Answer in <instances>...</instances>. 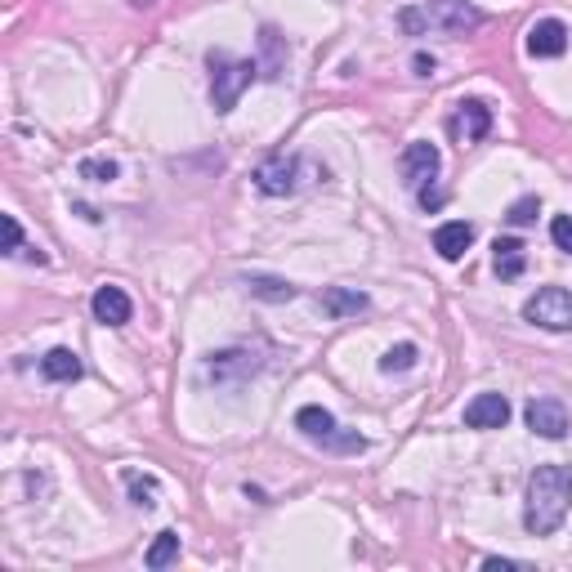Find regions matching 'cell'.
Returning a JSON list of instances; mask_svg holds the SVG:
<instances>
[{
    "label": "cell",
    "instance_id": "1",
    "mask_svg": "<svg viewBox=\"0 0 572 572\" xmlns=\"http://www.w3.org/2000/svg\"><path fill=\"white\" fill-rule=\"evenodd\" d=\"M572 505V465H537L528 479V497H523V528L532 537H550L564 528Z\"/></svg>",
    "mask_w": 572,
    "mask_h": 572
},
{
    "label": "cell",
    "instance_id": "2",
    "mask_svg": "<svg viewBox=\"0 0 572 572\" xmlns=\"http://www.w3.org/2000/svg\"><path fill=\"white\" fill-rule=\"evenodd\" d=\"M488 23V14H483L479 5H470V0H421V5H407L403 14H398V27H403L407 36H465L474 32V27Z\"/></svg>",
    "mask_w": 572,
    "mask_h": 572
},
{
    "label": "cell",
    "instance_id": "3",
    "mask_svg": "<svg viewBox=\"0 0 572 572\" xmlns=\"http://www.w3.org/2000/svg\"><path fill=\"white\" fill-rule=\"evenodd\" d=\"M206 63H211V103L219 117H224V112H233L237 99L251 90V81L260 76V63L233 59V54H224V50H215Z\"/></svg>",
    "mask_w": 572,
    "mask_h": 572
},
{
    "label": "cell",
    "instance_id": "4",
    "mask_svg": "<svg viewBox=\"0 0 572 572\" xmlns=\"http://www.w3.org/2000/svg\"><path fill=\"white\" fill-rule=\"evenodd\" d=\"M264 358L255 349H219L202 362V380L206 385H219V389H242L251 376H260Z\"/></svg>",
    "mask_w": 572,
    "mask_h": 572
},
{
    "label": "cell",
    "instance_id": "5",
    "mask_svg": "<svg viewBox=\"0 0 572 572\" xmlns=\"http://www.w3.org/2000/svg\"><path fill=\"white\" fill-rule=\"evenodd\" d=\"M304 184V157L300 152H273L255 166V188L264 197H291Z\"/></svg>",
    "mask_w": 572,
    "mask_h": 572
},
{
    "label": "cell",
    "instance_id": "6",
    "mask_svg": "<svg viewBox=\"0 0 572 572\" xmlns=\"http://www.w3.org/2000/svg\"><path fill=\"white\" fill-rule=\"evenodd\" d=\"M523 318L541 331H572V291H564V286H541L523 304Z\"/></svg>",
    "mask_w": 572,
    "mask_h": 572
},
{
    "label": "cell",
    "instance_id": "7",
    "mask_svg": "<svg viewBox=\"0 0 572 572\" xmlns=\"http://www.w3.org/2000/svg\"><path fill=\"white\" fill-rule=\"evenodd\" d=\"M398 166H403L407 188H416V193H421L425 184H434V179H438V166H443V152H438L434 143L416 139V143H407V148H403Z\"/></svg>",
    "mask_w": 572,
    "mask_h": 572
},
{
    "label": "cell",
    "instance_id": "8",
    "mask_svg": "<svg viewBox=\"0 0 572 572\" xmlns=\"http://www.w3.org/2000/svg\"><path fill=\"white\" fill-rule=\"evenodd\" d=\"M447 130H452L461 143H483L492 135V108L488 103H479V99L456 103V117L447 121Z\"/></svg>",
    "mask_w": 572,
    "mask_h": 572
},
{
    "label": "cell",
    "instance_id": "9",
    "mask_svg": "<svg viewBox=\"0 0 572 572\" xmlns=\"http://www.w3.org/2000/svg\"><path fill=\"white\" fill-rule=\"evenodd\" d=\"M523 421L537 438H564L568 434V412L559 398H532L528 407H523Z\"/></svg>",
    "mask_w": 572,
    "mask_h": 572
},
{
    "label": "cell",
    "instance_id": "10",
    "mask_svg": "<svg viewBox=\"0 0 572 572\" xmlns=\"http://www.w3.org/2000/svg\"><path fill=\"white\" fill-rule=\"evenodd\" d=\"M568 50V27L559 18H541L528 27V54L532 59H559Z\"/></svg>",
    "mask_w": 572,
    "mask_h": 572
},
{
    "label": "cell",
    "instance_id": "11",
    "mask_svg": "<svg viewBox=\"0 0 572 572\" xmlns=\"http://www.w3.org/2000/svg\"><path fill=\"white\" fill-rule=\"evenodd\" d=\"M90 309H94V322H103V327H126L135 304H130V295L121 291V286H99Z\"/></svg>",
    "mask_w": 572,
    "mask_h": 572
},
{
    "label": "cell",
    "instance_id": "12",
    "mask_svg": "<svg viewBox=\"0 0 572 572\" xmlns=\"http://www.w3.org/2000/svg\"><path fill=\"white\" fill-rule=\"evenodd\" d=\"M510 421V398L505 394H479L465 403V425L470 429H501Z\"/></svg>",
    "mask_w": 572,
    "mask_h": 572
},
{
    "label": "cell",
    "instance_id": "13",
    "mask_svg": "<svg viewBox=\"0 0 572 572\" xmlns=\"http://www.w3.org/2000/svg\"><path fill=\"white\" fill-rule=\"evenodd\" d=\"M470 242H474V224H465V219H447V224L434 228V251L443 260H461L470 251Z\"/></svg>",
    "mask_w": 572,
    "mask_h": 572
},
{
    "label": "cell",
    "instance_id": "14",
    "mask_svg": "<svg viewBox=\"0 0 572 572\" xmlns=\"http://www.w3.org/2000/svg\"><path fill=\"white\" fill-rule=\"evenodd\" d=\"M492 251H497V278L501 282H514V278H523V269H528V251H523V242L519 237H497L492 242Z\"/></svg>",
    "mask_w": 572,
    "mask_h": 572
},
{
    "label": "cell",
    "instance_id": "15",
    "mask_svg": "<svg viewBox=\"0 0 572 572\" xmlns=\"http://www.w3.org/2000/svg\"><path fill=\"white\" fill-rule=\"evenodd\" d=\"M367 295L354 291V286H327L322 291V309L331 313V318H358V313H367Z\"/></svg>",
    "mask_w": 572,
    "mask_h": 572
},
{
    "label": "cell",
    "instance_id": "16",
    "mask_svg": "<svg viewBox=\"0 0 572 572\" xmlns=\"http://www.w3.org/2000/svg\"><path fill=\"white\" fill-rule=\"evenodd\" d=\"M41 376L54 380V385H72V380H81V358L72 349H50L41 358Z\"/></svg>",
    "mask_w": 572,
    "mask_h": 572
},
{
    "label": "cell",
    "instance_id": "17",
    "mask_svg": "<svg viewBox=\"0 0 572 572\" xmlns=\"http://www.w3.org/2000/svg\"><path fill=\"white\" fill-rule=\"evenodd\" d=\"M260 76L264 81H278L282 76V68H286V41L278 36V27H264L260 32Z\"/></svg>",
    "mask_w": 572,
    "mask_h": 572
},
{
    "label": "cell",
    "instance_id": "18",
    "mask_svg": "<svg viewBox=\"0 0 572 572\" xmlns=\"http://www.w3.org/2000/svg\"><path fill=\"white\" fill-rule=\"evenodd\" d=\"M295 429H300L304 438H313V443H322L327 434H336V416H331L327 407L309 403V407H300V412H295Z\"/></svg>",
    "mask_w": 572,
    "mask_h": 572
},
{
    "label": "cell",
    "instance_id": "19",
    "mask_svg": "<svg viewBox=\"0 0 572 572\" xmlns=\"http://www.w3.org/2000/svg\"><path fill=\"white\" fill-rule=\"evenodd\" d=\"M179 559V532H157V541L148 546V555H143V564H148L152 572H161V568H170Z\"/></svg>",
    "mask_w": 572,
    "mask_h": 572
},
{
    "label": "cell",
    "instance_id": "20",
    "mask_svg": "<svg viewBox=\"0 0 572 572\" xmlns=\"http://www.w3.org/2000/svg\"><path fill=\"white\" fill-rule=\"evenodd\" d=\"M246 291H251L255 300H269V304L295 300V286L286 282V278H246Z\"/></svg>",
    "mask_w": 572,
    "mask_h": 572
},
{
    "label": "cell",
    "instance_id": "21",
    "mask_svg": "<svg viewBox=\"0 0 572 572\" xmlns=\"http://www.w3.org/2000/svg\"><path fill=\"white\" fill-rule=\"evenodd\" d=\"M416 358H421V349H416L412 340H403V345H394L385 358H380V371H385V376H394V371H412Z\"/></svg>",
    "mask_w": 572,
    "mask_h": 572
},
{
    "label": "cell",
    "instance_id": "22",
    "mask_svg": "<svg viewBox=\"0 0 572 572\" xmlns=\"http://www.w3.org/2000/svg\"><path fill=\"white\" fill-rule=\"evenodd\" d=\"M76 175L81 179H94V184H112V179L121 175V166L112 157H85L81 166H76Z\"/></svg>",
    "mask_w": 572,
    "mask_h": 572
},
{
    "label": "cell",
    "instance_id": "23",
    "mask_svg": "<svg viewBox=\"0 0 572 572\" xmlns=\"http://www.w3.org/2000/svg\"><path fill=\"white\" fill-rule=\"evenodd\" d=\"M126 488H130V501L139 510H152L157 505V479H139V474H126Z\"/></svg>",
    "mask_w": 572,
    "mask_h": 572
},
{
    "label": "cell",
    "instance_id": "24",
    "mask_svg": "<svg viewBox=\"0 0 572 572\" xmlns=\"http://www.w3.org/2000/svg\"><path fill=\"white\" fill-rule=\"evenodd\" d=\"M322 447H327V452L349 456V452H362V447H367V438H362L358 429H354V434H345V429L336 425V434H327V438H322Z\"/></svg>",
    "mask_w": 572,
    "mask_h": 572
},
{
    "label": "cell",
    "instance_id": "25",
    "mask_svg": "<svg viewBox=\"0 0 572 572\" xmlns=\"http://www.w3.org/2000/svg\"><path fill=\"white\" fill-rule=\"evenodd\" d=\"M541 215V197H519V202L505 211V219H510L514 228H523V224H532V219Z\"/></svg>",
    "mask_w": 572,
    "mask_h": 572
},
{
    "label": "cell",
    "instance_id": "26",
    "mask_svg": "<svg viewBox=\"0 0 572 572\" xmlns=\"http://www.w3.org/2000/svg\"><path fill=\"white\" fill-rule=\"evenodd\" d=\"M550 242H555L559 251L572 255V215H555V219H550Z\"/></svg>",
    "mask_w": 572,
    "mask_h": 572
},
{
    "label": "cell",
    "instance_id": "27",
    "mask_svg": "<svg viewBox=\"0 0 572 572\" xmlns=\"http://www.w3.org/2000/svg\"><path fill=\"white\" fill-rule=\"evenodd\" d=\"M0 228H5V255H18V251H23V228H18V219L5 215V219H0Z\"/></svg>",
    "mask_w": 572,
    "mask_h": 572
},
{
    "label": "cell",
    "instance_id": "28",
    "mask_svg": "<svg viewBox=\"0 0 572 572\" xmlns=\"http://www.w3.org/2000/svg\"><path fill=\"white\" fill-rule=\"evenodd\" d=\"M416 197H421V206H425V211H438V206L447 202V193H443V188H434V184H425Z\"/></svg>",
    "mask_w": 572,
    "mask_h": 572
},
{
    "label": "cell",
    "instance_id": "29",
    "mask_svg": "<svg viewBox=\"0 0 572 572\" xmlns=\"http://www.w3.org/2000/svg\"><path fill=\"white\" fill-rule=\"evenodd\" d=\"M412 68H416V76H434L438 63L429 59V54H416V59H412Z\"/></svg>",
    "mask_w": 572,
    "mask_h": 572
},
{
    "label": "cell",
    "instance_id": "30",
    "mask_svg": "<svg viewBox=\"0 0 572 572\" xmlns=\"http://www.w3.org/2000/svg\"><path fill=\"white\" fill-rule=\"evenodd\" d=\"M483 568L488 572H510V568H519L514 559H483Z\"/></svg>",
    "mask_w": 572,
    "mask_h": 572
},
{
    "label": "cell",
    "instance_id": "31",
    "mask_svg": "<svg viewBox=\"0 0 572 572\" xmlns=\"http://www.w3.org/2000/svg\"><path fill=\"white\" fill-rule=\"evenodd\" d=\"M130 5H135V9H143V5H152V0H130Z\"/></svg>",
    "mask_w": 572,
    "mask_h": 572
}]
</instances>
